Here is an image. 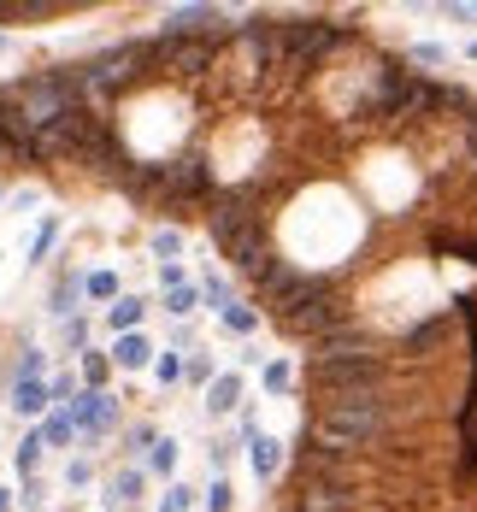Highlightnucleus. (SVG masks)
Instances as JSON below:
<instances>
[{
	"mask_svg": "<svg viewBox=\"0 0 477 512\" xmlns=\"http://www.w3.org/2000/svg\"><path fill=\"white\" fill-rule=\"evenodd\" d=\"M295 465H301V489L307 483H318V489H348V454H336V448H301Z\"/></svg>",
	"mask_w": 477,
	"mask_h": 512,
	"instance_id": "6",
	"label": "nucleus"
},
{
	"mask_svg": "<svg viewBox=\"0 0 477 512\" xmlns=\"http://www.w3.org/2000/svg\"><path fill=\"white\" fill-rule=\"evenodd\" d=\"M307 283H313L307 271H295L289 259L277 254V259H271V271H265V277H260V295H265V301H271V307H289V301H295V295H301Z\"/></svg>",
	"mask_w": 477,
	"mask_h": 512,
	"instance_id": "7",
	"label": "nucleus"
},
{
	"mask_svg": "<svg viewBox=\"0 0 477 512\" xmlns=\"http://www.w3.org/2000/svg\"><path fill=\"white\" fill-rule=\"evenodd\" d=\"M83 377H89V383H101V377H106V359L89 354V359H83Z\"/></svg>",
	"mask_w": 477,
	"mask_h": 512,
	"instance_id": "27",
	"label": "nucleus"
},
{
	"mask_svg": "<svg viewBox=\"0 0 477 512\" xmlns=\"http://www.w3.org/2000/svg\"><path fill=\"white\" fill-rule=\"evenodd\" d=\"M377 430H383V401L377 395H336L313 418V442L336 448V454H354V448L377 442Z\"/></svg>",
	"mask_w": 477,
	"mask_h": 512,
	"instance_id": "1",
	"label": "nucleus"
},
{
	"mask_svg": "<svg viewBox=\"0 0 477 512\" xmlns=\"http://www.w3.org/2000/svg\"><path fill=\"white\" fill-rule=\"evenodd\" d=\"M136 495H142V477H136V471H118V477H112V495H106V501H136Z\"/></svg>",
	"mask_w": 477,
	"mask_h": 512,
	"instance_id": "15",
	"label": "nucleus"
},
{
	"mask_svg": "<svg viewBox=\"0 0 477 512\" xmlns=\"http://www.w3.org/2000/svg\"><path fill=\"white\" fill-rule=\"evenodd\" d=\"M224 324H230L236 336H248V330H254L260 318H254V307H224Z\"/></svg>",
	"mask_w": 477,
	"mask_h": 512,
	"instance_id": "18",
	"label": "nucleus"
},
{
	"mask_svg": "<svg viewBox=\"0 0 477 512\" xmlns=\"http://www.w3.org/2000/svg\"><path fill=\"white\" fill-rule=\"evenodd\" d=\"M154 371H159V383H177V377H183V359H177V354H165V359L154 365Z\"/></svg>",
	"mask_w": 477,
	"mask_h": 512,
	"instance_id": "24",
	"label": "nucleus"
},
{
	"mask_svg": "<svg viewBox=\"0 0 477 512\" xmlns=\"http://www.w3.org/2000/svg\"><path fill=\"white\" fill-rule=\"evenodd\" d=\"M71 418H77V430H106L112 424V401H106L101 389H89V395L71 401Z\"/></svg>",
	"mask_w": 477,
	"mask_h": 512,
	"instance_id": "8",
	"label": "nucleus"
},
{
	"mask_svg": "<svg viewBox=\"0 0 477 512\" xmlns=\"http://www.w3.org/2000/svg\"><path fill=\"white\" fill-rule=\"evenodd\" d=\"M207 301H218V307L230 301V289H224V277H207Z\"/></svg>",
	"mask_w": 477,
	"mask_h": 512,
	"instance_id": "29",
	"label": "nucleus"
},
{
	"mask_svg": "<svg viewBox=\"0 0 477 512\" xmlns=\"http://www.w3.org/2000/svg\"><path fill=\"white\" fill-rule=\"evenodd\" d=\"M42 448H48V436H24V448H18V465L30 471V465L42 460Z\"/></svg>",
	"mask_w": 477,
	"mask_h": 512,
	"instance_id": "21",
	"label": "nucleus"
},
{
	"mask_svg": "<svg viewBox=\"0 0 477 512\" xmlns=\"http://www.w3.org/2000/svg\"><path fill=\"white\" fill-rule=\"evenodd\" d=\"M0 512H6V495H0Z\"/></svg>",
	"mask_w": 477,
	"mask_h": 512,
	"instance_id": "32",
	"label": "nucleus"
},
{
	"mask_svg": "<svg viewBox=\"0 0 477 512\" xmlns=\"http://www.w3.org/2000/svg\"><path fill=\"white\" fill-rule=\"evenodd\" d=\"M148 465H154L159 477H171V465H177V442H154V454H148Z\"/></svg>",
	"mask_w": 477,
	"mask_h": 512,
	"instance_id": "17",
	"label": "nucleus"
},
{
	"mask_svg": "<svg viewBox=\"0 0 477 512\" xmlns=\"http://www.w3.org/2000/svg\"><path fill=\"white\" fill-rule=\"evenodd\" d=\"M265 389H289V365H271L265 371Z\"/></svg>",
	"mask_w": 477,
	"mask_h": 512,
	"instance_id": "28",
	"label": "nucleus"
},
{
	"mask_svg": "<svg viewBox=\"0 0 477 512\" xmlns=\"http://www.w3.org/2000/svg\"><path fill=\"white\" fill-rule=\"evenodd\" d=\"M53 401V389H42V383H24V377H18V389H12V407L18 412H42Z\"/></svg>",
	"mask_w": 477,
	"mask_h": 512,
	"instance_id": "12",
	"label": "nucleus"
},
{
	"mask_svg": "<svg viewBox=\"0 0 477 512\" xmlns=\"http://www.w3.org/2000/svg\"><path fill=\"white\" fill-rule=\"evenodd\" d=\"M313 383L318 389H336V395H377V383H383V359L371 354V348L324 354V359H313Z\"/></svg>",
	"mask_w": 477,
	"mask_h": 512,
	"instance_id": "3",
	"label": "nucleus"
},
{
	"mask_svg": "<svg viewBox=\"0 0 477 512\" xmlns=\"http://www.w3.org/2000/svg\"><path fill=\"white\" fill-rule=\"evenodd\" d=\"M136 324H142V301H118V307H112V330H124V336H130Z\"/></svg>",
	"mask_w": 477,
	"mask_h": 512,
	"instance_id": "14",
	"label": "nucleus"
},
{
	"mask_svg": "<svg viewBox=\"0 0 477 512\" xmlns=\"http://www.w3.org/2000/svg\"><path fill=\"white\" fill-rule=\"evenodd\" d=\"M295 512H348V489H318V483H307L295 495Z\"/></svg>",
	"mask_w": 477,
	"mask_h": 512,
	"instance_id": "9",
	"label": "nucleus"
},
{
	"mask_svg": "<svg viewBox=\"0 0 477 512\" xmlns=\"http://www.w3.org/2000/svg\"><path fill=\"white\" fill-rule=\"evenodd\" d=\"M236 401H242V377H236V371H224V377H212V389H207V407H212V412H230Z\"/></svg>",
	"mask_w": 477,
	"mask_h": 512,
	"instance_id": "11",
	"label": "nucleus"
},
{
	"mask_svg": "<svg viewBox=\"0 0 477 512\" xmlns=\"http://www.w3.org/2000/svg\"><path fill=\"white\" fill-rule=\"evenodd\" d=\"M165 312L189 318V312H195V289H171V295H165Z\"/></svg>",
	"mask_w": 477,
	"mask_h": 512,
	"instance_id": "20",
	"label": "nucleus"
},
{
	"mask_svg": "<svg viewBox=\"0 0 477 512\" xmlns=\"http://www.w3.org/2000/svg\"><path fill=\"white\" fill-rule=\"evenodd\" d=\"M407 59H413V65H448V48H436V42H413Z\"/></svg>",
	"mask_w": 477,
	"mask_h": 512,
	"instance_id": "16",
	"label": "nucleus"
},
{
	"mask_svg": "<svg viewBox=\"0 0 477 512\" xmlns=\"http://www.w3.org/2000/svg\"><path fill=\"white\" fill-rule=\"evenodd\" d=\"M466 53H472V59H477V42H472V48H466Z\"/></svg>",
	"mask_w": 477,
	"mask_h": 512,
	"instance_id": "31",
	"label": "nucleus"
},
{
	"mask_svg": "<svg viewBox=\"0 0 477 512\" xmlns=\"http://www.w3.org/2000/svg\"><path fill=\"white\" fill-rule=\"evenodd\" d=\"M207 512H230V483H212V495H207Z\"/></svg>",
	"mask_w": 477,
	"mask_h": 512,
	"instance_id": "26",
	"label": "nucleus"
},
{
	"mask_svg": "<svg viewBox=\"0 0 477 512\" xmlns=\"http://www.w3.org/2000/svg\"><path fill=\"white\" fill-rule=\"evenodd\" d=\"M89 295H95V301H112V295H118V277H112V271H95V277H89Z\"/></svg>",
	"mask_w": 477,
	"mask_h": 512,
	"instance_id": "19",
	"label": "nucleus"
},
{
	"mask_svg": "<svg viewBox=\"0 0 477 512\" xmlns=\"http://www.w3.org/2000/svg\"><path fill=\"white\" fill-rule=\"evenodd\" d=\"M154 254H159V259L183 254V236H177V230H159V236H154Z\"/></svg>",
	"mask_w": 477,
	"mask_h": 512,
	"instance_id": "22",
	"label": "nucleus"
},
{
	"mask_svg": "<svg viewBox=\"0 0 477 512\" xmlns=\"http://www.w3.org/2000/svg\"><path fill=\"white\" fill-rule=\"evenodd\" d=\"M466 159H472V165H477V112H472V118H466Z\"/></svg>",
	"mask_w": 477,
	"mask_h": 512,
	"instance_id": "30",
	"label": "nucleus"
},
{
	"mask_svg": "<svg viewBox=\"0 0 477 512\" xmlns=\"http://www.w3.org/2000/svg\"><path fill=\"white\" fill-rule=\"evenodd\" d=\"M159 512H189V489H165V501H159Z\"/></svg>",
	"mask_w": 477,
	"mask_h": 512,
	"instance_id": "25",
	"label": "nucleus"
},
{
	"mask_svg": "<svg viewBox=\"0 0 477 512\" xmlns=\"http://www.w3.org/2000/svg\"><path fill=\"white\" fill-rule=\"evenodd\" d=\"M71 436H77V418H71V412H65V418H53V424H48V442H71Z\"/></svg>",
	"mask_w": 477,
	"mask_h": 512,
	"instance_id": "23",
	"label": "nucleus"
},
{
	"mask_svg": "<svg viewBox=\"0 0 477 512\" xmlns=\"http://www.w3.org/2000/svg\"><path fill=\"white\" fill-rule=\"evenodd\" d=\"M154 189L165 201H207L212 195V165L201 154H183L171 165H154Z\"/></svg>",
	"mask_w": 477,
	"mask_h": 512,
	"instance_id": "5",
	"label": "nucleus"
},
{
	"mask_svg": "<svg viewBox=\"0 0 477 512\" xmlns=\"http://www.w3.org/2000/svg\"><path fill=\"white\" fill-rule=\"evenodd\" d=\"M148 354H154V348H148L142 336H124V342H118V365H124V371H136V365H148Z\"/></svg>",
	"mask_w": 477,
	"mask_h": 512,
	"instance_id": "13",
	"label": "nucleus"
},
{
	"mask_svg": "<svg viewBox=\"0 0 477 512\" xmlns=\"http://www.w3.org/2000/svg\"><path fill=\"white\" fill-rule=\"evenodd\" d=\"M277 324H283L289 336H313V342H324V336L348 330V307L324 289V277H313L289 307H277Z\"/></svg>",
	"mask_w": 477,
	"mask_h": 512,
	"instance_id": "2",
	"label": "nucleus"
},
{
	"mask_svg": "<svg viewBox=\"0 0 477 512\" xmlns=\"http://www.w3.org/2000/svg\"><path fill=\"white\" fill-rule=\"evenodd\" d=\"M271 24V53L301 65V59H318L342 42V24H324V18H265Z\"/></svg>",
	"mask_w": 477,
	"mask_h": 512,
	"instance_id": "4",
	"label": "nucleus"
},
{
	"mask_svg": "<svg viewBox=\"0 0 477 512\" xmlns=\"http://www.w3.org/2000/svg\"><path fill=\"white\" fill-rule=\"evenodd\" d=\"M248 465H254V477H277V465H283V448H277L271 436H254V442H248Z\"/></svg>",
	"mask_w": 477,
	"mask_h": 512,
	"instance_id": "10",
	"label": "nucleus"
}]
</instances>
